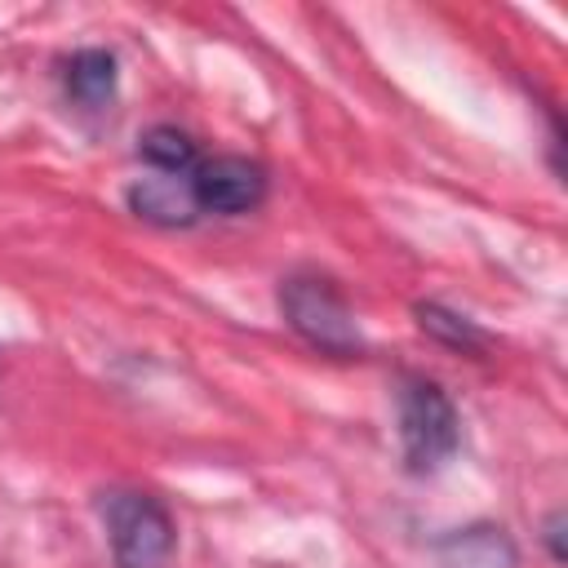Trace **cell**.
<instances>
[{
  "mask_svg": "<svg viewBox=\"0 0 568 568\" xmlns=\"http://www.w3.org/2000/svg\"><path fill=\"white\" fill-rule=\"evenodd\" d=\"M399 413V453L408 475H435L453 462L462 444V417L448 390L430 377H404L395 395Z\"/></svg>",
  "mask_w": 568,
  "mask_h": 568,
  "instance_id": "obj_2",
  "label": "cell"
},
{
  "mask_svg": "<svg viewBox=\"0 0 568 568\" xmlns=\"http://www.w3.org/2000/svg\"><path fill=\"white\" fill-rule=\"evenodd\" d=\"M124 204L129 213H138L151 226H191L200 217L195 191H191V173H146L133 178L124 186Z\"/></svg>",
  "mask_w": 568,
  "mask_h": 568,
  "instance_id": "obj_6",
  "label": "cell"
},
{
  "mask_svg": "<svg viewBox=\"0 0 568 568\" xmlns=\"http://www.w3.org/2000/svg\"><path fill=\"white\" fill-rule=\"evenodd\" d=\"M430 550H435L439 568H519L515 537L493 519H475V524L448 528V532L435 537Z\"/></svg>",
  "mask_w": 568,
  "mask_h": 568,
  "instance_id": "obj_5",
  "label": "cell"
},
{
  "mask_svg": "<svg viewBox=\"0 0 568 568\" xmlns=\"http://www.w3.org/2000/svg\"><path fill=\"white\" fill-rule=\"evenodd\" d=\"M413 315H417V328L426 337H435L439 346H448V351H462V355H484L488 351V333L475 320L448 311L444 302H417Z\"/></svg>",
  "mask_w": 568,
  "mask_h": 568,
  "instance_id": "obj_8",
  "label": "cell"
},
{
  "mask_svg": "<svg viewBox=\"0 0 568 568\" xmlns=\"http://www.w3.org/2000/svg\"><path fill=\"white\" fill-rule=\"evenodd\" d=\"M115 84H120V62H115L111 49H75L62 62V89L84 111L111 106L115 102Z\"/></svg>",
  "mask_w": 568,
  "mask_h": 568,
  "instance_id": "obj_7",
  "label": "cell"
},
{
  "mask_svg": "<svg viewBox=\"0 0 568 568\" xmlns=\"http://www.w3.org/2000/svg\"><path fill=\"white\" fill-rule=\"evenodd\" d=\"M280 315L284 324L315 351L351 359L364 351V333L359 320L351 311V302L342 297V288L324 275H288L280 280Z\"/></svg>",
  "mask_w": 568,
  "mask_h": 568,
  "instance_id": "obj_3",
  "label": "cell"
},
{
  "mask_svg": "<svg viewBox=\"0 0 568 568\" xmlns=\"http://www.w3.org/2000/svg\"><path fill=\"white\" fill-rule=\"evenodd\" d=\"M191 191H195L200 213L240 217V213H253L266 200V169L248 155H213V160L195 164Z\"/></svg>",
  "mask_w": 568,
  "mask_h": 568,
  "instance_id": "obj_4",
  "label": "cell"
},
{
  "mask_svg": "<svg viewBox=\"0 0 568 568\" xmlns=\"http://www.w3.org/2000/svg\"><path fill=\"white\" fill-rule=\"evenodd\" d=\"M98 515L120 568H169L178 550V524L169 506L142 488L98 493Z\"/></svg>",
  "mask_w": 568,
  "mask_h": 568,
  "instance_id": "obj_1",
  "label": "cell"
},
{
  "mask_svg": "<svg viewBox=\"0 0 568 568\" xmlns=\"http://www.w3.org/2000/svg\"><path fill=\"white\" fill-rule=\"evenodd\" d=\"M138 160L151 164V173H195L200 151L191 142V133H182L178 124H151L138 138Z\"/></svg>",
  "mask_w": 568,
  "mask_h": 568,
  "instance_id": "obj_9",
  "label": "cell"
},
{
  "mask_svg": "<svg viewBox=\"0 0 568 568\" xmlns=\"http://www.w3.org/2000/svg\"><path fill=\"white\" fill-rule=\"evenodd\" d=\"M541 541H546V550H550L555 564L568 559V550H564V510H550V515H546V524H541Z\"/></svg>",
  "mask_w": 568,
  "mask_h": 568,
  "instance_id": "obj_10",
  "label": "cell"
}]
</instances>
